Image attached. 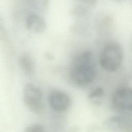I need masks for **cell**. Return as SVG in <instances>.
<instances>
[{
  "instance_id": "3",
  "label": "cell",
  "mask_w": 132,
  "mask_h": 132,
  "mask_svg": "<svg viewBox=\"0 0 132 132\" xmlns=\"http://www.w3.org/2000/svg\"><path fill=\"white\" fill-rule=\"evenodd\" d=\"M23 102L26 106L32 112L40 114L44 110L42 90L31 83L26 84L23 89Z\"/></svg>"
},
{
  "instance_id": "12",
  "label": "cell",
  "mask_w": 132,
  "mask_h": 132,
  "mask_svg": "<svg viewBox=\"0 0 132 132\" xmlns=\"http://www.w3.org/2000/svg\"><path fill=\"white\" fill-rule=\"evenodd\" d=\"M88 6H93L95 5L97 0H75Z\"/></svg>"
},
{
  "instance_id": "5",
  "label": "cell",
  "mask_w": 132,
  "mask_h": 132,
  "mask_svg": "<svg viewBox=\"0 0 132 132\" xmlns=\"http://www.w3.org/2000/svg\"><path fill=\"white\" fill-rule=\"evenodd\" d=\"M48 101L51 108L58 112L66 111L71 104V98L69 95L64 92L57 90L50 92Z\"/></svg>"
},
{
  "instance_id": "2",
  "label": "cell",
  "mask_w": 132,
  "mask_h": 132,
  "mask_svg": "<svg viewBox=\"0 0 132 132\" xmlns=\"http://www.w3.org/2000/svg\"><path fill=\"white\" fill-rule=\"evenodd\" d=\"M123 58V50L121 45L116 42H111L106 44L102 48L100 55L99 62L105 71L113 72L120 68Z\"/></svg>"
},
{
  "instance_id": "6",
  "label": "cell",
  "mask_w": 132,
  "mask_h": 132,
  "mask_svg": "<svg viewBox=\"0 0 132 132\" xmlns=\"http://www.w3.org/2000/svg\"><path fill=\"white\" fill-rule=\"evenodd\" d=\"M26 28L35 33H42L46 28V24L44 19L39 14L35 13L28 14L25 19Z\"/></svg>"
},
{
  "instance_id": "4",
  "label": "cell",
  "mask_w": 132,
  "mask_h": 132,
  "mask_svg": "<svg viewBox=\"0 0 132 132\" xmlns=\"http://www.w3.org/2000/svg\"><path fill=\"white\" fill-rule=\"evenodd\" d=\"M111 105L119 112L132 111V88L123 86L117 89L112 96Z\"/></svg>"
},
{
  "instance_id": "8",
  "label": "cell",
  "mask_w": 132,
  "mask_h": 132,
  "mask_svg": "<svg viewBox=\"0 0 132 132\" xmlns=\"http://www.w3.org/2000/svg\"><path fill=\"white\" fill-rule=\"evenodd\" d=\"M19 67L24 73L27 75H32L35 72V64L31 58L27 54H24L20 56L18 59Z\"/></svg>"
},
{
  "instance_id": "13",
  "label": "cell",
  "mask_w": 132,
  "mask_h": 132,
  "mask_svg": "<svg viewBox=\"0 0 132 132\" xmlns=\"http://www.w3.org/2000/svg\"><path fill=\"white\" fill-rule=\"evenodd\" d=\"M116 1H123V0H116Z\"/></svg>"
},
{
  "instance_id": "11",
  "label": "cell",
  "mask_w": 132,
  "mask_h": 132,
  "mask_svg": "<svg viewBox=\"0 0 132 132\" xmlns=\"http://www.w3.org/2000/svg\"><path fill=\"white\" fill-rule=\"evenodd\" d=\"M0 40L3 42L8 43L9 42V39L8 35L7 34L6 30L4 26L3 20L0 16Z\"/></svg>"
},
{
  "instance_id": "7",
  "label": "cell",
  "mask_w": 132,
  "mask_h": 132,
  "mask_svg": "<svg viewBox=\"0 0 132 132\" xmlns=\"http://www.w3.org/2000/svg\"><path fill=\"white\" fill-rule=\"evenodd\" d=\"M107 124L112 130L119 132H132V123L126 117L118 115L110 118Z\"/></svg>"
},
{
  "instance_id": "1",
  "label": "cell",
  "mask_w": 132,
  "mask_h": 132,
  "mask_svg": "<svg viewBox=\"0 0 132 132\" xmlns=\"http://www.w3.org/2000/svg\"><path fill=\"white\" fill-rule=\"evenodd\" d=\"M69 75L71 81L79 87L87 86L94 81L96 75V68L92 52L84 51L73 58Z\"/></svg>"
},
{
  "instance_id": "10",
  "label": "cell",
  "mask_w": 132,
  "mask_h": 132,
  "mask_svg": "<svg viewBox=\"0 0 132 132\" xmlns=\"http://www.w3.org/2000/svg\"><path fill=\"white\" fill-rule=\"evenodd\" d=\"M24 132H45V128L40 124H33L28 126Z\"/></svg>"
},
{
  "instance_id": "9",
  "label": "cell",
  "mask_w": 132,
  "mask_h": 132,
  "mask_svg": "<svg viewBox=\"0 0 132 132\" xmlns=\"http://www.w3.org/2000/svg\"><path fill=\"white\" fill-rule=\"evenodd\" d=\"M104 94V91L101 87H96L92 89L88 94V99L92 102H97V101L101 98Z\"/></svg>"
}]
</instances>
